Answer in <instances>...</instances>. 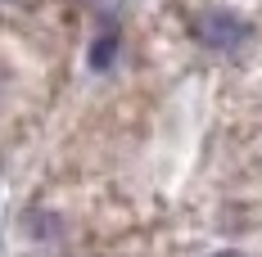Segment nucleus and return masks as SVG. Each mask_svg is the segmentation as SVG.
<instances>
[{
    "instance_id": "nucleus-3",
    "label": "nucleus",
    "mask_w": 262,
    "mask_h": 257,
    "mask_svg": "<svg viewBox=\"0 0 262 257\" xmlns=\"http://www.w3.org/2000/svg\"><path fill=\"white\" fill-rule=\"evenodd\" d=\"M0 86H5V77H0Z\"/></svg>"
},
{
    "instance_id": "nucleus-1",
    "label": "nucleus",
    "mask_w": 262,
    "mask_h": 257,
    "mask_svg": "<svg viewBox=\"0 0 262 257\" xmlns=\"http://www.w3.org/2000/svg\"><path fill=\"white\" fill-rule=\"evenodd\" d=\"M199 41L208 45V50H235L249 41V23L235 18L231 9H208L204 18H199Z\"/></svg>"
},
{
    "instance_id": "nucleus-2",
    "label": "nucleus",
    "mask_w": 262,
    "mask_h": 257,
    "mask_svg": "<svg viewBox=\"0 0 262 257\" xmlns=\"http://www.w3.org/2000/svg\"><path fill=\"white\" fill-rule=\"evenodd\" d=\"M108 59H113V36H104V41L91 50V63H95V68H108Z\"/></svg>"
}]
</instances>
